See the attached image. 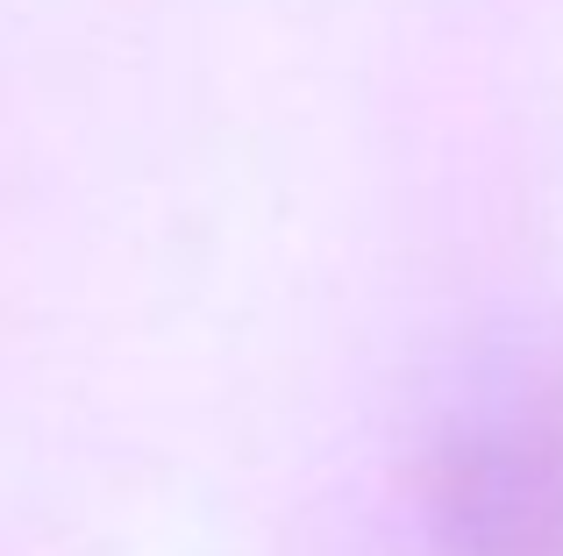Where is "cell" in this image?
I'll return each mask as SVG.
<instances>
[{
    "mask_svg": "<svg viewBox=\"0 0 563 556\" xmlns=\"http://www.w3.org/2000/svg\"><path fill=\"white\" fill-rule=\"evenodd\" d=\"M428 556H563V335L478 357L407 464Z\"/></svg>",
    "mask_w": 563,
    "mask_h": 556,
    "instance_id": "obj_1",
    "label": "cell"
}]
</instances>
